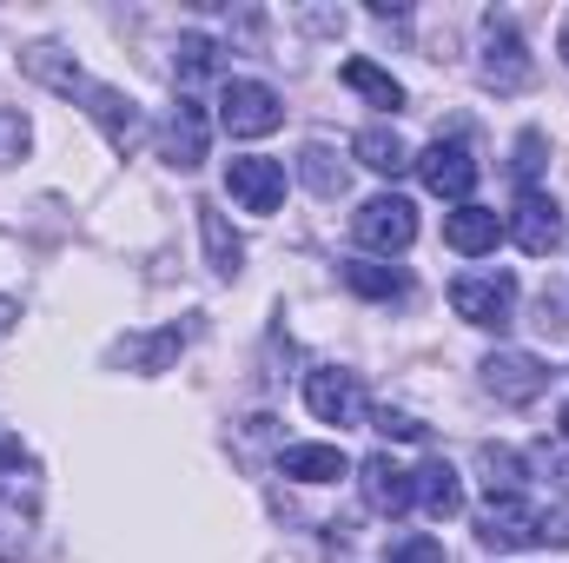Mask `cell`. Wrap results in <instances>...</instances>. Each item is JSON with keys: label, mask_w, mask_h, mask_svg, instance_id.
<instances>
[{"label": "cell", "mask_w": 569, "mask_h": 563, "mask_svg": "<svg viewBox=\"0 0 569 563\" xmlns=\"http://www.w3.org/2000/svg\"><path fill=\"white\" fill-rule=\"evenodd\" d=\"M305 405H311V418L318 424H358L365 418V385H358V372H338V365H318V372H305Z\"/></svg>", "instance_id": "cell-11"}, {"label": "cell", "mask_w": 569, "mask_h": 563, "mask_svg": "<svg viewBox=\"0 0 569 563\" xmlns=\"http://www.w3.org/2000/svg\"><path fill=\"white\" fill-rule=\"evenodd\" d=\"M298 179H305L318 199H338V192H345V159H338L331 146H305V152H298Z\"/></svg>", "instance_id": "cell-23"}, {"label": "cell", "mask_w": 569, "mask_h": 563, "mask_svg": "<svg viewBox=\"0 0 569 563\" xmlns=\"http://www.w3.org/2000/svg\"><path fill=\"white\" fill-rule=\"evenodd\" d=\"M563 437H569V405H563Z\"/></svg>", "instance_id": "cell-33"}, {"label": "cell", "mask_w": 569, "mask_h": 563, "mask_svg": "<svg viewBox=\"0 0 569 563\" xmlns=\"http://www.w3.org/2000/svg\"><path fill=\"white\" fill-rule=\"evenodd\" d=\"M358 484H365V504H371L378 517H405V511L418 504V484H411V471H405L391 451L365 457V464H358Z\"/></svg>", "instance_id": "cell-13"}, {"label": "cell", "mask_w": 569, "mask_h": 563, "mask_svg": "<svg viewBox=\"0 0 569 563\" xmlns=\"http://www.w3.org/2000/svg\"><path fill=\"white\" fill-rule=\"evenodd\" d=\"M338 80H345L351 93H365L371 107H391V113L405 107V87H398V80H391L378 60H345V67H338Z\"/></svg>", "instance_id": "cell-21"}, {"label": "cell", "mask_w": 569, "mask_h": 563, "mask_svg": "<svg viewBox=\"0 0 569 563\" xmlns=\"http://www.w3.org/2000/svg\"><path fill=\"white\" fill-rule=\"evenodd\" d=\"M172 67H179V80L192 87V80H206V73L219 67V47H212L206 33H179V47H172Z\"/></svg>", "instance_id": "cell-25"}, {"label": "cell", "mask_w": 569, "mask_h": 563, "mask_svg": "<svg viewBox=\"0 0 569 563\" xmlns=\"http://www.w3.org/2000/svg\"><path fill=\"white\" fill-rule=\"evenodd\" d=\"M13 318H20V305H13V298H7V292H0V338H7V332H13Z\"/></svg>", "instance_id": "cell-31"}, {"label": "cell", "mask_w": 569, "mask_h": 563, "mask_svg": "<svg viewBox=\"0 0 569 563\" xmlns=\"http://www.w3.org/2000/svg\"><path fill=\"white\" fill-rule=\"evenodd\" d=\"M179 345H186V325H159L152 338H120V345H113V358H120V365H133V372H166V365L179 358Z\"/></svg>", "instance_id": "cell-18"}, {"label": "cell", "mask_w": 569, "mask_h": 563, "mask_svg": "<svg viewBox=\"0 0 569 563\" xmlns=\"http://www.w3.org/2000/svg\"><path fill=\"white\" fill-rule=\"evenodd\" d=\"M411 166H418V179H425L437 199L470 206V186H477V152H470L463 140H430Z\"/></svg>", "instance_id": "cell-10"}, {"label": "cell", "mask_w": 569, "mask_h": 563, "mask_svg": "<svg viewBox=\"0 0 569 563\" xmlns=\"http://www.w3.org/2000/svg\"><path fill=\"white\" fill-rule=\"evenodd\" d=\"M33 524H40V484L20 471H0V563H13L33 544Z\"/></svg>", "instance_id": "cell-12"}, {"label": "cell", "mask_w": 569, "mask_h": 563, "mask_svg": "<svg viewBox=\"0 0 569 563\" xmlns=\"http://www.w3.org/2000/svg\"><path fill=\"white\" fill-rule=\"evenodd\" d=\"M199 213V233H206V259H212V273L219 279H239V266H246V239L226 226V213H212V206H192Z\"/></svg>", "instance_id": "cell-19"}, {"label": "cell", "mask_w": 569, "mask_h": 563, "mask_svg": "<svg viewBox=\"0 0 569 563\" xmlns=\"http://www.w3.org/2000/svg\"><path fill=\"white\" fill-rule=\"evenodd\" d=\"M378 431H385V437H405V444H418V437H425V424L411 418V412H391V405L378 412Z\"/></svg>", "instance_id": "cell-28"}, {"label": "cell", "mask_w": 569, "mask_h": 563, "mask_svg": "<svg viewBox=\"0 0 569 563\" xmlns=\"http://www.w3.org/2000/svg\"><path fill=\"white\" fill-rule=\"evenodd\" d=\"M477 537H483L490 551H530V544H543V511H537L523 491L483 497V511H477Z\"/></svg>", "instance_id": "cell-5"}, {"label": "cell", "mask_w": 569, "mask_h": 563, "mask_svg": "<svg viewBox=\"0 0 569 563\" xmlns=\"http://www.w3.org/2000/svg\"><path fill=\"white\" fill-rule=\"evenodd\" d=\"M351 239H358L365 253H405V246L418 239V206H411L405 192H378V199H365V206L351 213Z\"/></svg>", "instance_id": "cell-3"}, {"label": "cell", "mask_w": 569, "mask_h": 563, "mask_svg": "<svg viewBox=\"0 0 569 563\" xmlns=\"http://www.w3.org/2000/svg\"><path fill=\"white\" fill-rule=\"evenodd\" d=\"M497 239H503V219H497L490 206H457V213H443V246H450V253L483 259V253H497Z\"/></svg>", "instance_id": "cell-15"}, {"label": "cell", "mask_w": 569, "mask_h": 563, "mask_svg": "<svg viewBox=\"0 0 569 563\" xmlns=\"http://www.w3.org/2000/svg\"><path fill=\"white\" fill-rule=\"evenodd\" d=\"M279 471L298 477V484H338V477H351V457L338 444H284Z\"/></svg>", "instance_id": "cell-17"}, {"label": "cell", "mask_w": 569, "mask_h": 563, "mask_svg": "<svg viewBox=\"0 0 569 563\" xmlns=\"http://www.w3.org/2000/svg\"><path fill=\"white\" fill-rule=\"evenodd\" d=\"M33 140V127H27V113H13V107H0V166H13L20 152Z\"/></svg>", "instance_id": "cell-26"}, {"label": "cell", "mask_w": 569, "mask_h": 563, "mask_svg": "<svg viewBox=\"0 0 569 563\" xmlns=\"http://www.w3.org/2000/svg\"><path fill=\"white\" fill-rule=\"evenodd\" d=\"M20 67L40 80V87H53V93H67V100H80L87 113H93V127L107 134V146L120 152V159H133L146 146V113H140V100L133 93H120V87H107V80H93L73 53H60V47H27L20 53Z\"/></svg>", "instance_id": "cell-1"}, {"label": "cell", "mask_w": 569, "mask_h": 563, "mask_svg": "<svg viewBox=\"0 0 569 563\" xmlns=\"http://www.w3.org/2000/svg\"><path fill=\"white\" fill-rule=\"evenodd\" d=\"M411 484H418V511H425L430 524H450V517H463V477L443 464V457H430L411 471Z\"/></svg>", "instance_id": "cell-16"}, {"label": "cell", "mask_w": 569, "mask_h": 563, "mask_svg": "<svg viewBox=\"0 0 569 563\" xmlns=\"http://www.w3.org/2000/svg\"><path fill=\"white\" fill-rule=\"evenodd\" d=\"M503 233H510L530 259H550V253L563 246V206H557L550 192L523 186V192H517V206H510V219H503Z\"/></svg>", "instance_id": "cell-7"}, {"label": "cell", "mask_w": 569, "mask_h": 563, "mask_svg": "<svg viewBox=\"0 0 569 563\" xmlns=\"http://www.w3.org/2000/svg\"><path fill=\"white\" fill-rule=\"evenodd\" d=\"M537 152H543V134H523V140H517V172H523V179L537 172Z\"/></svg>", "instance_id": "cell-29"}, {"label": "cell", "mask_w": 569, "mask_h": 563, "mask_svg": "<svg viewBox=\"0 0 569 563\" xmlns=\"http://www.w3.org/2000/svg\"><path fill=\"white\" fill-rule=\"evenodd\" d=\"M530 47H523V33H517V20L510 13H490L483 20V80L497 87V93H517V87H530Z\"/></svg>", "instance_id": "cell-6"}, {"label": "cell", "mask_w": 569, "mask_h": 563, "mask_svg": "<svg viewBox=\"0 0 569 563\" xmlns=\"http://www.w3.org/2000/svg\"><path fill=\"white\" fill-rule=\"evenodd\" d=\"M477 471H483L490 497H503V491H523V457H517L510 444H483V451H477Z\"/></svg>", "instance_id": "cell-24"}, {"label": "cell", "mask_w": 569, "mask_h": 563, "mask_svg": "<svg viewBox=\"0 0 569 563\" xmlns=\"http://www.w3.org/2000/svg\"><path fill=\"white\" fill-rule=\"evenodd\" d=\"M279 120H284V100L266 80H226V93H219V127H226L232 140H266V134H279Z\"/></svg>", "instance_id": "cell-4"}, {"label": "cell", "mask_w": 569, "mask_h": 563, "mask_svg": "<svg viewBox=\"0 0 569 563\" xmlns=\"http://www.w3.org/2000/svg\"><path fill=\"white\" fill-rule=\"evenodd\" d=\"M351 152H358V166H371V172H385V179H398V172L411 166V146H405L398 127H365V134L351 140Z\"/></svg>", "instance_id": "cell-20"}, {"label": "cell", "mask_w": 569, "mask_h": 563, "mask_svg": "<svg viewBox=\"0 0 569 563\" xmlns=\"http://www.w3.org/2000/svg\"><path fill=\"white\" fill-rule=\"evenodd\" d=\"M385 563H450V557H443L437 537H405V544H391V557Z\"/></svg>", "instance_id": "cell-27"}, {"label": "cell", "mask_w": 569, "mask_h": 563, "mask_svg": "<svg viewBox=\"0 0 569 563\" xmlns=\"http://www.w3.org/2000/svg\"><path fill=\"white\" fill-rule=\"evenodd\" d=\"M450 312L477 332H503L517 318V279L510 273H463L450 285Z\"/></svg>", "instance_id": "cell-2"}, {"label": "cell", "mask_w": 569, "mask_h": 563, "mask_svg": "<svg viewBox=\"0 0 569 563\" xmlns=\"http://www.w3.org/2000/svg\"><path fill=\"white\" fill-rule=\"evenodd\" d=\"M20 464H27V444H20V437H7V431H0V471H20Z\"/></svg>", "instance_id": "cell-30"}, {"label": "cell", "mask_w": 569, "mask_h": 563, "mask_svg": "<svg viewBox=\"0 0 569 563\" xmlns=\"http://www.w3.org/2000/svg\"><path fill=\"white\" fill-rule=\"evenodd\" d=\"M557 53H563V67H569V13H563V33H557Z\"/></svg>", "instance_id": "cell-32"}, {"label": "cell", "mask_w": 569, "mask_h": 563, "mask_svg": "<svg viewBox=\"0 0 569 563\" xmlns=\"http://www.w3.org/2000/svg\"><path fill=\"white\" fill-rule=\"evenodd\" d=\"M206 146H212V120H206V107H199V100H179L172 120H166V166L192 172V166H206Z\"/></svg>", "instance_id": "cell-14"}, {"label": "cell", "mask_w": 569, "mask_h": 563, "mask_svg": "<svg viewBox=\"0 0 569 563\" xmlns=\"http://www.w3.org/2000/svg\"><path fill=\"white\" fill-rule=\"evenodd\" d=\"M226 192L239 213H279L284 206V166L266 159V152H239L226 159Z\"/></svg>", "instance_id": "cell-9"}, {"label": "cell", "mask_w": 569, "mask_h": 563, "mask_svg": "<svg viewBox=\"0 0 569 563\" xmlns=\"http://www.w3.org/2000/svg\"><path fill=\"white\" fill-rule=\"evenodd\" d=\"M345 285H351L358 298H378V305L405 298V273H391V266H378V259H345Z\"/></svg>", "instance_id": "cell-22"}, {"label": "cell", "mask_w": 569, "mask_h": 563, "mask_svg": "<svg viewBox=\"0 0 569 563\" xmlns=\"http://www.w3.org/2000/svg\"><path fill=\"white\" fill-rule=\"evenodd\" d=\"M483 392L497 405H537L550 392V365L537 352H490L483 358Z\"/></svg>", "instance_id": "cell-8"}]
</instances>
